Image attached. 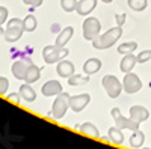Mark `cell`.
<instances>
[{
    "label": "cell",
    "mask_w": 151,
    "mask_h": 149,
    "mask_svg": "<svg viewBox=\"0 0 151 149\" xmlns=\"http://www.w3.org/2000/svg\"><path fill=\"white\" fill-rule=\"evenodd\" d=\"M115 21H116V26H121L125 23V14H116L115 15Z\"/></svg>",
    "instance_id": "33"
},
{
    "label": "cell",
    "mask_w": 151,
    "mask_h": 149,
    "mask_svg": "<svg viewBox=\"0 0 151 149\" xmlns=\"http://www.w3.org/2000/svg\"><path fill=\"white\" fill-rule=\"evenodd\" d=\"M8 99H9L11 103H14V104H20L21 95H20V93H9V95H8Z\"/></svg>",
    "instance_id": "31"
},
{
    "label": "cell",
    "mask_w": 151,
    "mask_h": 149,
    "mask_svg": "<svg viewBox=\"0 0 151 149\" xmlns=\"http://www.w3.org/2000/svg\"><path fill=\"white\" fill-rule=\"evenodd\" d=\"M100 30H101V23L95 17H89L83 21V38L86 41H92L94 38H97Z\"/></svg>",
    "instance_id": "6"
},
{
    "label": "cell",
    "mask_w": 151,
    "mask_h": 149,
    "mask_svg": "<svg viewBox=\"0 0 151 149\" xmlns=\"http://www.w3.org/2000/svg\"><path fill=\"white\" fill-rule=\"evenodd\" d=\"M56 72L59 74L60 77H71L73 74H74V65H73V62H68V60H60L58 66H56Z\"/></svg>",
    "instance_id": "14"
},
{
    "label": "cell",
    "mask_w": 151,
    "mask_h": 149,
    "mask_svg": "<svg viewBox=\"0 0 151 149\" xmlns=\"http://www.w3.org/2000/svg\"><path fill=\"white\" fill-rule=\"evenodd\" d=\"M137 48V44L134 41H130V42H125V44H121L118 47V53L119 54H130L133 53L134 50Z\"/></svg>",
    "instance_id": "25"
},
{
    "label": "cell",
    "mask_w": 151,
    "mask_h": 149,
    "mask_svg": "<svg viewBox=\"0 0 151 149\" xmlns=\"http://www.w3.org/2000/svg\"><path fill=\"white\" fill-rule=\"evenodd\" d=\"M122 35V27L121 26H116V27H112L109 29L106 33L103 35H98L97 38L92 39V47L97 48V50H106L109 47H112L115 44Z\"/></svg>",
    "instance_id": "1"
},
{
    "label": "cell",
    "mask_w": 151,
    "mask_h": 149,
    "mask_svg": "<svg viewBox=\"0 0 151 149\" xmlns=\"http://www.w3.org/2000/svg\"><path fill=\"white\" fill-rule=\"evenodd\" d=\"M95 6H97V0H79L76 11H77L79 15H88L95 9Z\"/></svg>",
    "instance_id": "13"
},
{
    "label": "cell",
    "mask_w": 151,
    "mask_h": 149,
    "mask_svg": "<svg viewBox=\"0 0 151 149\" xmlns=\"http://www.w3.org/2000/svg\"><path fill=\"white\" fill-rule=\"evenodd\" d=\"M101 2H104V3H110L112 0H101Z\"/></svg>",
    "instance_id": "35"
},
{
    "label": "cell",
    "mask_w": 151,
    "mask_h": 149,
    "mask_svg": "<svg viewBox=\"0 0 151 149\" xmlns=\"http://www.w3.org/2000/svg\"><path fill=\"white\" fill-rule=\"evenodd\" d=\"M136 63H137V56H133V53L124 54L121 63H119V69H121L122 72H130V71L134 68Z\"/></svg>",
    "instance_id": "16"
},
{
    "label": "cell",
    "mask_w": 151,
    "mask_h": 149,
    "mask_svg": "<svg viewBox=\"0 0 151 149\" xmlns=\"http://www.w3.org/2000/svg\"><path fill=\"white\" fill-rule=\"evenodd\" d=\"M88 81H89V76L88 74H73L71 77H68L70 86H82Z\"/></svg>",
    "instance_id": "22"
},
{
    "label": "cell",
    "mask_w": 151,
    "mask_h": 149,
    "mask_svg": "<svg viewBox=\"0 0 151 149\" xmlns=\"http://www.w3.org/2000/svg\"><path fill=\"white\" fill-rule=\"evenodd\" d=\"M77 2L79 0H60V6L65 12H73L77 8Z\"/></svg>",
    "instance_id": "27"
},
{
    "label": "cell",
    "mask_w": 151,
    "mask_h": 149,
    "mask_svg": "<svg viewBox=\"0 0 151 149\" xmlns=\"http://www.w3.org/2000/svg\"><path fill=\"white\" fill-rule=\"evenodd\" d=\"M100 68H101V60L95 59V57L88 59L85 63H83V71H85V74H88V76L95 74L97 71H100Z\"/></svg>",
    "instance_id": "18"
},
{
    "label": "cell",
    "mask_w": 151,
    "mask_h": 149,
    "mask_svg": "<svg viewBox=\"0 0 151 149\" xmlns=\"http://www.w3.org/2000/svg\"><path fill=\"white\" fill-rule=\"evenodd\" d=\"M91 101V95L89 93H80V95H74L70 96V107L73 108V111H82Z\"/></svg>",
    "instance_id": "10"
},
{
    "label": "cell",
    "mask_w": 151,
    "mask_h": 149,
    "mask_svg": "<svg viewBox=\"0 0 151 149\" xmlns=\"http://www.w3.org/2000/svg\"><path fill=\"white\" fill-rule=\"evenodd\" d=\"M32 65V60L30 59H20V60H15L14 63H12V76L18 80H24V76H26L27 69L30 68Z\"/></svg>",
    "instance_id": "9"
},
{
    "label": "cell",
    "mask_w": 151,
    "mask_h": 149,
    "mask_svg": "<svg viewBox=\"0 0 151 149\" xmlns=\"http://www.w3.org/2000/svg\"><path fill=\"white\" fill-rule=\"evenodd\" d=\"M107 135H109V140L115 145H122L124 142V135H122V130H119L118 127H113V128H109L107 131Z\"/></svg>",
    "instance_id": "20"
},
{
    "label": "cell",
    "mask_w": 151,
    "mask_h": 149,
    "mask_svg": "<svg viewBox=\"0 0 151 149\" xmlns=\"http://www.w3.org/2000/svg\"><path fill=\"white\" fill-rule=\"evenodd\" d=\"M70 107V95L65 93V92H60L56 99H55V103H53V107H52V115L55 119H62L65 116L67 113V110Z\"/></svg>",
    "instance_id": "3"
},
{
    "label": "cell",
    "mask_w": 151,
    "mask_h": 149,
    "mask_svg": "<svg viewBox=\"0 0 151 149\" xmlns=\"http://www.w3.org/2000/svg\"><path fill=\"white\" fill-rule=\"evenodd\" d=\"M147 60H151V50H145L137 56V63H145Z\"/></svg>",
    "instance_id": "28"
},
{
    "label": "cell",
    "mask_w": 151,
    "mask_h": 149,
    "mask_svg": "<svg viewBox=\"0 0 151 149\" xmlns=\"http://www.w3.org/2000/svg\"><path fill=\"white\" fill-rule=\"evenodd\" d=\"M148 149H151V148H148Z\"/></svg>",
    "instance_id": "36"
},
{
    "label": "cell",
    "mask_w": 151,
    "mask_h": 149,
    "mask_svg": "<svg viewBox=\"0 0 151 149\" xmlns=\"http://www.w3.org/2000/svg\"><path fill=\"white\" fill-rule=\"evenodd\" d=\"M9 88V81L6 77H0V95H5Z\"/></svg>",
    "instance_id": "29"
},
{
    "label": "cell",
    "mask_w": 151,
    "mask_h": 149,
    "mask_svg": "<svg viewBox=\"0 0 151 149\" xmlns=\"http://www.w3.org/2000/svg\"><path fill=\"white\" fill-rule=\"evenodd\" d=\"M0 38H5V29L0 26Z\"/></svg>",
    "instance_id": "34"
},
{
    "label": "cell",
    "mask_w": 151,
    "mask_h": 149,
    "mask_svg": "<svg viewBox=\"0 0 151 149\" xmlns=\"http://www.w3.org/2000/svg\"><path fill=\"white\" fill-rule=\"evenodd\" d=\"M80 133H83L85 135H89V137H98L100 133L97 130V127L91 122H85L80 125Z\"/></svg>",
    "instance_id": "23"
},
{
    "label": "cell",
    "mask_w": 151,
    "mask_h": 149,
    "mask_svg": "<svg viewBox=\"0 0 151 149\" xmlns=\"http://www.w3.org/2000/svg\"><path fill=\"white\" fill-rule=\"evenodd\" d=\"M141 88H142L141 78L133 72H125L124 81H122V89L127 93H136V92L141 91Z\"/></svg>",
    "instance_id": "8"
},
{
    "label": "cell",
    "mask_w": 151,
    "mask_h": 149,
    "mask_svg": "<svg viewBox=\"0 0 151 149\" xmlns=\"http://www.w3.org/2000/svg\"><path fill=\"white\" fill-rule=\"evenodd\" d=\"M127 3H129L130 9H133V11H144L148 6L147 0H127Z\"/></svg>",
    "instance_id": "26"
},
{
    "label": "cell",
    "mask_w": 151,
    "mask_h": 149,
    "mask_svg": "<svg viewBox=\"0 0 151 149\" xmlns=\"http://www.w3.org/2000/svg\"><path fill=\"white\" fill-rule=\"evenodd\" d=\"M40 77H41V69L38 68L36 65L32 63L30 68L26 72V76H24V81H26V83H35V81L40 80Z\"/></svg>",
    "instance_id": "19"
},
{
    "label": "cell",
    "mask_w": 151,
    "mask_h": 149,
    "mask_svg": "<svg viewBox=\"0 0 151 149\" xmlns=\"http://www.w3.org/2000/svg\"><path fill=\"white\" fill-rule=\"evenodd\" d=\"M68 54V50L65 48H59L56 45H47L44 47L42 50V57H44V62L48 65L52 63H56V62H59L62 57H65Z\"/></svg>",
    "instance_id": "5"
},
{
    "label": "cell",
    "mask_w": 151,
    "mask_h": 149,
    "mask_svg": "<svg viewBox=\"0 0 151 149\" xmlns=\"http://www.w3.org/2000/svg\"><path fill=\"white\" fill-rule=\"evenodd\" d=\"M110 113H112L113 120H115V125H116L119 130H132V131L139 130V122H134L133 119L124 118L122 113H121V110H119L118 107H113Z\"/></svg>",
    "instance_id": "4"
},
{
    "label": "cell",
    "mask_w": 151,
    "mask_h": 149,
    "mask_svg": "<svg viewBox=\"0 0 151 149\" xmlns=\"http://www.w3.org/2000/svg\"><path fill=\"white\" fill-rule=\"evenodd\" d=\"M103 88L106 91V93L109 95V98L115 99L121 95V91H122V86L119 83V80L115 77V76H104L103 77Z\"/></svg>",
    "instance_id": "7"
},
{
    "label": "cell",
    "mask_w": 151,
    "mask_h": 149,
    "mask_svg": "<svg viewBox=\"0 0 151 149\" xmlns=\"http://www.w3.org/2000/svg\"><path fill=\"white\" fill-rule=\"evenodd\" d=\"M144 140H145V134L142 131H139V130H136V131H133L132 137H130V146L133 149H139L142 146Z\"/></svg>",
    "instance_id": "21"
},
{
    "label": "cell",
    "mask_w": 151,
    "mask_h": 149,
    "mask_svg": "<svg viewBox=\"0 0 151 149\" xmlns=\"http://www.w3.org/2000/svg\"><path fill=\"white\" fill-rule=\"evenodd\" d=\"M62 92V84L58 80H48L47 83H44L42 86V93L45 96H53V95H59Z\"/></svg>",
    "instance_id": "11"
},
{
    "label": "cell",
    "mask_w": 151,
    "mask_h": 149,
    "mask_svg": "<svg viewBox=\"0 0 151 149\" xmlns=\"http://www.w3.org/2000/svg\"><path fill=\"white\" fill-rule=\"evenodd\" d=\"M18 93L21 95V99H24V101L32 103V101H35V99H36V92L33 91V88L30 86V83H24V84H21Z\"/></svg>",
    "instance_id": "17"
},
{
    "label": "cell",
    "mask_w": 151,
    "mask_h": 149,
    "mask_svg": "<svg viewBox=\"0 0 151 149\" xmlns=\"http://www.w3.org/2000/svg\"><path fill=\"white\" fill-rule=\"evenodd\" d=\"M24 32L23 27V20L20 18H12L8 21V26L5 29V39L8 42H15L21 38V35Z\"/></svg>",
    "instance_id": "2"
},
{
    "label": "cell",
    "mask_w": 151,
    "mask_h": 149,
    "mask_svg": "<svg viewBox=\"0 0 151 149\" xmlns=\"http://www.w3.org/2000/svg\"><path fill=\"white\" fill-rule=\"evenodd\" d=\"M8 20V9L5 6H0V26Z\"/></svg>",
    "instance_id": "30"
},
{
    "label": "cell",
    "mask_w": 151,
    "mask_h": 149,
    "mask_svg": "<svg viewBox=\"0 0 151 149\" xmlns=\"http://www.w3.org/2000/svg\"><path fill=\"white\" fill-rule=\"evenodd\" d=\"M23 3H26L32 8H38V6L42 5V0H23Z\"/></svg>",
    "instance_id": "32"
},
{
    "label": "cell",
    "mask_w": 151,
    "mask_h": 149,
    "mask_svg": "<svg viewBox=\"0 0 151 149\" xmlns=\"http://www.w3.org/2000/svg\"><path fill=\"white\" fill-rule=\"evenodd\" d=\"M36 26H38V21H36V18L30 14V15H27L26 18L23 20V27H24V32H33L35 29H36Z\"/></svg>",
    "instance_id": "24"
},
{
    "label": "cell",
    "mask_w": 151,
    "mask_h": 149,
    "mask_svg": "<svg viewBox=\"0 0 151 149\" xmlns=\"http://www.w3.org/2000/svg\"><path fill=\"white\" fill-rule=\"evenodd\" d=\"M73 33H74V29H73L71 26L65 27L64 30H60V33L58 35V38H56V44H55V45L59 47V48H64V47L68 44V41L71 39Z\"/></svg>",
    "instance_id": "15"
},
{
    "label": "cell",
    "mask_w": 151,
    "mask_h": 149,
    "mask_svg": "<svg viewBox=\"0 0 151 149\" xmlns=\"http://www.w3.org/2000/svg\"><path fill=\"white\" fill-rule=\"evenodd\" d=\"M148 116H150V111L145 107H142V106H133L130 108V119H133L134 122L141 123L145 119H148Z\"/></svg>",
    "instance_id": "12"
}]
</instances>
